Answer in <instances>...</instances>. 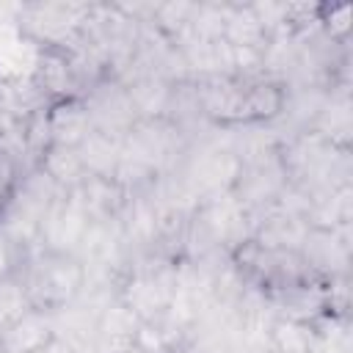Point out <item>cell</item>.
I'll list each match as a JSON object with an SVG mask.
<instances>
[{"mask_svg":"<svg viewBox=\"0 0 353 353\" xmlns=\"http://www.w3.org/2000/svg\"><path fill=\"white\" fill-rule=\"evenodd\" d=\"M0 353H3V342H0Z\"/></svg>","mask_w":353,"mask_h":353,"instance_id":"e0dca14e","label":"cell"},{"mask_svg":"<svg viewBox=\"0 0 353 353\" xmlns=\"http://www.w3.org/2000/svg\"><path fill=\"white\" fill-rule=\"evenodd\" d=\"M39 88L52 91V94H66L74 85V74H72V63L61 55H44L39 61V74H36Z\"/></svg>","mask_w":353,"mask_h":353,"instance_id":"30bf717a","label":"cell"},{"mask_svg":"<svg viewBox=\"0 0 353 353\" xmlns=\"http://www.w3.org/2000/svg\"><path fill=\"white\" fill-rule=\"evenodd\" d=\"M44 171L58 182V185H72L77 188L83 179V163H80V154H77V146H50L47 154H44Z\"/></svg>","mask_w":353,"mask_h":353,"instance_id":"9c48e42d","label":"cell"},{"mask_svg":"<svg viewBox=\"0 0 353 353\" xmlns=\"http://www.w3.org/2000/svg\"><path fill=\"white\" fill-rule=\"evenodd\" d=\"M83 287V265L72 254L50 251L30 270V281L25 287L28 301L36 306H61Z\"/></svg>","mask_w":353,"mask_h":353,"instance_id":"6da1fadb","label":"cell"},{"mask_svg":"<svg viewBox=\"0 0 353 353\" xmlns=\"http://www.w3.org/2000/svg\"><path fill=\"white\" fill-rule=\"evenodd\" d=\"M52 325L41 312H25L19 320L0 328L3 353H36L52 339Z\"/></svg>","mask_w":353,"mask_h":353,"instance_id":"5b68a950","label":"cell"},{"mask_svg":"<svg viewBox=\"0 0 353 353\" xmlns=\"http://www.w3.org/2000/svg\"><path fill=\"white\" fill-rule=\"evenodd\" d=\"M127 353H149V350H146V347H141V345H132Z\"/></svg>","mask_w":353,"mask_h":353,"instance_id":"2e32d148","label":"cell"},{"mask_svg":"<svg viewBox=\"0 0 353 353\" xmlns=\"http://www.w3.org/2000/svg\"><path fill=\"white\" fill-rule=\"evenodd\" d=\"M28 292L25 287H19L17 281L3 279L0 281V328H6L8 323L19 320L28 312Z\"/></svg>","mask_w":353,"mask_h":353,"instance_id":"7c38bea8","label":"cell"},{"mask_svg":"<svg viewBox=\"0 0 353 353\" xmlns=\"http://www.w3.org/2000/svg\"><path fill=\"white\" fill-rule=\"evenodd\" d=\"M94 130L91 119H88V110L85 105L80 102H66V105H58L52 113H50V135L55 143L61 146H80L83 138Z\"/></svg>","mask_w":353,"mask_h":353,"instance_id":"52a82bcc","label":"cell"},{"mask_svg":"<svg viewBox=\"0 0 353 353\" xmlns=\"http://www.w3.org/2000/svg\"><path fill=\"white\" fill-rule=\"evenodd\" d=\"M85 110H88L94 130H99V132L119 135V132H130V127L135 124V105L124 85L97 88L85 105Z\"/></svg>","mask_w":353,"mask_h":353,"instance_id":"7a4b0ae2","label":"cell"},{"mask_svg":"<svg viewBox=\"0 0 353 353\" xmlns=\"http://www.w3.org/2000/svg\"><path fill=\"white\" fill-rule=\"evenodd\" d=\"M273 339L284 353H309V345H312V336L298 323H276Z\"/></svg>","mask_w":353,"mask_h":353,"instance_id":"4fadbf2b","label":"cell"},{"mask_svg":"<svg viewBox=\"0 0 353 353\" xmlns=\"http://www.w3.org/2000/svg\"><path fill=\"white\" fill-rule=\"evenodd\" d=\"M281 91L273 83H254L245 88V110L248 116H273L281 110Z\"/></svg>","mask_w":353,"mask_h":353,"instance_id":"8fae6325","label":"cell"},{"mask_svg":"<svg viewBox=\"0 0 353 353\" xmlns=\"http://www.w3.org/2000/svg\"><path fill=\"white\" fill-rule=\"evenodd\" d=\"M11 179H14V160L0 149V193H6Z\"/></svg>","mask_w":353,"mask_h":353,"instance_id":"5bb4252c","label":"cell"},{"mask_svg":"<svg viewBox=\"0 0 353 353\" xmlns=\"http://www.w3.org/2000/svg\"><path fill=\"white\" fill-rule=\"evenodd\" d=\"M124 88H127V94H130L135 110H141V113H146V116L160 113V110L165 108L168 97H171V94H168V85H165L157 74L135 77V80H130Z\"/></svg>","mask_w":353,"mask_h":353,"instance_id":"ba28073f","label":"cell"},{"mask_svg":"<svg viewBox=\"0 0 353 353\" xmlns=\"http://www.w3.org/2000/svg\"><path fill=\"white\" fill-rule=\"evenodd\" d=\"M199 102L201 108L215 116V119H223V121H237V119H245L248 110H245V88L226 77V74H215L210 80H204V85L199 88Z\"/></svg>","mask_w":353,"mask_h":353,"instance_id":"277c9868","label":"cell"},{"mask_svg":"<svg viewBox=\"0 0 353 353\" xmlns=\"http://www.w3.org/2000/svg\"><path fill=\"white\" fill-rule=\"evenodd\" d=\"M77 154H80L83 168L91 171V176L110 179L121 163V141H119V135L91 130L83 138V143L77 146Z\"/></svg>","mask_w":353,"mask_h":353,"instance_id":"8992f818","label":"cell"},{"mask_svg":"<svg viewBox=\"0 0 353 353\" xmlns=\"http://www.w3.org/2000/svg\"><path fill=\"white\" fill-rule=\"evenodd\" d=\"M41 353H74V347H72L63 336H52V339L41 347Z\"/></svg>","mask_w":353,"mask_h":353,"instance_id":"9a60e30c","label":"cell"},{"mask_svg":"<svg viewBox=\"0 0 353 353\" xmlns=\"http://www.w3.org/2000/svg\"><path fill=\"white\" fill-rule=\"evenodd\" d=\"M138 331H141V317L127 303L105 306L94 328L97 353H127L135 345Z\"/></svg>","mask_w":353,"mask_h":353,"instance_id":"3957f363","label":"cell"}]
</instances>
